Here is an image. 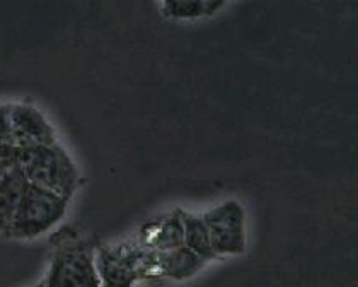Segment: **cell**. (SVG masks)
<instances>
[{
	"mask_svg": "<svg viewBox=\"0 0 358 287\" xmlns=\"http://www.w3.org/2000/svg\"><path fill=\"white\" fill-rule=\"evenodd\" d=\"M19 169L28 183L72 199L80 185V174L60 144L19 147Z\"/></svg>",
	"mask_w": 358,
	"mask_h": 287,
	"instance_id": "obj_1",
	"label": "cell"
},
{
	"mask_svg": "<svg viewBox=\"0 0 358 287\" xmlns=\"http://www.w3.org/2000/svg\"><path fill=\"white\" fill-rule=\"evenodd\" d=\"M70 200L50 190L28 183L6 236L14 239H34L57 226L69 211Z\"/></svg>",
	"mask_w": 358,
	"mask_h": 287,
	"instance_id": "obj_2",
	"label": "cell"
},
{
	"mask_svg": "<svg viewBox=\"0 0 358 287\" xmlns=\"http://www.w3.org/2000/svg\"><path fill=\"white\" fill-rule=\"evenodd\" d=\"M96 270L101 287H134L142 279L155 277V253L142 244L94 248Z\"/></svg>",
	"mask_w": 358,
	"mask_h": 287,
	"instance_id": "obj_3",
	"label": "cell"
},
{
	"mask_svg": "<svg viewBox=\"0 0 358 287\" xmlns=\"http://www.w3.org/2000/svg\"><path fill=\"white\" fill-rule=\"evenodd\" d=\"M43 282L45 287H101L94 246L79 241L58 248Z\"/></svg>",
	"mask_w": 358,
	"mask_h": 287,
	"instance_id": "obj_4",
	"label": "cell"
},
{
	"mask_svg": "<svg viewBox=\"0 0 358 287\" xmlns=\"http://www.w3.org/2000/svg\"><path fill=\"white\" fill-rule=\"evenodd\" d=\"M208 231L210 246L215 258L241 255L246 250L244 211L239 202L227 200L201 216Z\"/></svg>",
	"mask_w": 358,
	"mask_h": 287,
	"instance_id": "obj_5",
	"label": "cell"
},
{
	"mask_svg": "<svg viewBox=\"0 0 358 287\" xmlns=\"http://www.w3.org/2000/svg\"><path fill=\"white\" fill-rule=\"evenodd\" d=\"M9 130L10 139L19 147L57 142L52 123L38 108L28 103L9 104Z\"/></svg>",
	"mask_w": 358,
	"mask_h": 287,
	"instance_id": "obj_6",
	"label": "cell"
},
{
	"mask_svg": "<svg viewBox=\"0 0 358 287\" xmlns=\"http://www.w3.org/2000/svg\"><path fill=\"white\" fill-rule=\"evenodd\" d=\"M205 263L207 262L203 258L193 253L185 244L171 251H164V253H155V272L157 275L176 279V281L193 277L194 274L203 269Z\"/></svg>",
	"mask_w": 358,
	"mask_h": 287,
	"instance_id": "obj_7",
	"label": "cell"
},
{
	"mask_svg": "<svg viewBox=\"0 0 358 287\" xmlns=\"http://www.w3.org/2000/svg\"><path fill=\"white\" fill-rule=\"evenodd\" d=\"M26 187L28 180L21 169L0 176V232L2 234H6Z\"/></svg>",
	"mask_w": 358,
	"mask_h": 287,
	"instance_id": "obj_8",
	"label": "cell"
},
{
	"mask_svg": "<svg viewBox=\"0 0 358 287\" xmlns=\"http://www.w3.org/2000/svg\"><path fill=\"white\" fill-rule=\"evenodd\" d=\"M181 216V224H182V243L186 248L196 253L198 257L203 258L205 262L215 258L213 255L212 246H210V238L208 231L205 227L203 219L201 216L192 214V212L179 211Z\"/></svg>",
	"mask_w": 358,
	"mask_h": 287,
	"instance_id": "obj_9",
	"label": "cell"
},
{
	"mask_svg": "<svg viewBox=\"0 0 358 287\" xmlns=\"http://www.w3.org/2000/svg\"><path fill=\"white\" fill-rule=\"evenodd\" d=\"M224 4L217 2H166L162 4V10L166 15L178 19H192V18H200L203 14H213V10H217Z\"/></svg>",
	"mask_w": 358,
	"mask_h": 287,
	"instance_id": "obj_10",
	"label": "cell"
},
{
	"mask_svg": "<svg viewBox=\"0 0 358 287\" xmlns=\"http://www.w3.org/2000/svg\"><path fill=\"white\" fill-rule=\"evenodd\" d=\"M19 169V146L13 141L0 142V176Z\"/></svg>",
	"mask_w": 358,
	"mask_h": 287,
	"instance_id": "obj_11",
	"label": "cell"
},
{
	"mask_svg": "<svg viewBox=\"0 0 358 287\" xmlns=\"http://www.w3.org/2000/svg\"><path fill=\"white\" fill-rule=\"evenodd\" d=\"M13 141L9 130V104H0V142Z\"/></svg>",
	"mask_w": 358,
	"mask_h": 287,
	"instance_id": "obj_12",
	"label": "cell"
},
{
	"mask_svg": "<svg viewBox=\"0 0 358 287\" xmlns=\"http://www.w3.org/2000/svg\"><path fill=\"white\" fill-rule=\"evenodd\" d=\"M34 287H45V282H43V281H41V282H40V284H36V286H34Z\"/></svg>",
	"mask_w": 358,
	"mask_h": 287,
	"instance_id": "obj_13",
	"label": "cell"
}]
</instances>
